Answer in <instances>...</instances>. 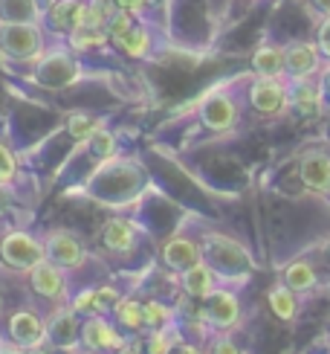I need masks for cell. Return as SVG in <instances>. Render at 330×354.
Instances as JSON below:
<instances>
[{"label": "cell", "mask_w": 330, "mask_h": 354, "mask_svg": "<svg viewBox=\"0 0 330 354\" xmlns=\"http://www.w3.org/2000/svg\"><path fill=\"white\" fill-rule=\"evenodd\" d=\"M0 259H3L6 268L18 270V273H29L35 264L47 259V253H43V241L35 239L32 232L12 230L0 239Z\"/></svg>", "instance_id": "cell-1"}, {"label": "cell", "mask_w": 330, "mask_h": 354, "mask_svg": "<svg viewBox=\"0 0 330 354\" xmlns=\"http://www.w3.org/2000/svg\"><path fill=\"white\" fill-rule=\"evenodd\" d=\"M203 326L212 331V334H229L241 326V299L237 293L226 285H220L212 297L203 302V311H200Z\"/></svg>", "instance_id": "cell-2"}, {"label": "cell", "mask_w": 330, "mask_h": 354, "mask_svg": "<svg viewBox=\"0 0 330 354\" xmlns=\"http://www.w3.org/2000/svg\"><path fill=\"white\" fill-rule=\"evenodd\" d=\"M203 259L220 273L223 282H229V273L241 276L249 268L246 250L241 244H235L232 239H226V235H208L203 241Z\"/></svg>", "instance_id": "cell-3"}, {"label": "cell", "mask_w": 330, "mask_h": 354, "mask_svg": "<svg viewBox=\"0 0 330 354\" xmlns=\"http://www.w3.org/2000/svg\"><path fill=\"white\" fill-rule=\"evenodd\" d=\"M133 337L116 328V322L108 314H93L81 319V348L84 351H101L113 354L119 348H125Z\"/></svg>", "instance_id": "cell-4"}, {"label": "cell", "mask_w": 330, "mask_h": 354, "mask_svg": "<svg viewBox=\"0 0 330 354\" xmlns=\"http://www.w3.org/2000/svg\"><path fill=\"white\" fill-rule=\"evenodd\" d=\"M41 241H43V253H47V259L52 264H58V268H64L67 273L81 270L87 264L90 253H87L84 241L79 239L76 232H70V230H50Z\"/></svg>", "instance_id": "cell-5"}, {"label": "cell", "mask_w": 330, "mask_h": 354, "mask_svg": "<svg viewBox=\"0 0 330 354\" xmlns=\"http://www.w3.org/2000/svg\"><path fill=\"white\" fill-rule=\"evenodd\" d=\"M3 334L18 351L35 348V346L47 343V319H43L41 314H35L32 308H21V311H14L6 319Z\"/></svg>", "instance_id": "cell-6"}, {"label": "cell", "mask_w": 330, "mask_h": 354, "mask_svg": "<svg viewBox=\"0 0 330 354\" xmlns=\"http://www.w3.org/2000/svg\"><path fill=\"white\" fill-rule=\"evenodd\" d=\"M47 343L55 351H72L81 348V317L70 305L55 308L47 317Z\"/></svg>", "instance_id": "cell-7"}, {"label": "cell", "mask_w": 330, "mask_h": 354, "mask_svg": "<svg viewBox=\"0 0 330 354\" xmlns=\"http://www.w3.org/2000/svg\"><path fill=\"white\" fill-rule=\"evenodd\" d=\"M0 44L12 58L26 62V58H35L43 50V32L32 21H12L0 32Z\"/></svg>", "instance_id": "cell-8"}, {"label": "cell", "mask_w": 330, "mask_h": 354, "mask_svg": "<svg viewBox=\"0 0 330 354\" xmlns=\"http://www.w3.org/2000/svg\"><path fill=\"white\" fill-rule=\"evenodd\" d=\"M29 279V290L35 293L41 299H50V302H61V299H70V279H67V270L52 264L50 259H43L41 264H35L32 270L26 273Z\"/></svg>", "instance_id": "cell-9"}, {"label": "cell", "mask_w": 330, "mask_h": 354, "mask_svg": "<svg viewBox=\"0 0 330 354\" xmlns=\"http://www.w3.org/2000/svg\"><path fill=\"white\" fill-rule=\"evenodd\" d=\"M101 247L110 256H130L139 247V230L128 218H110L101 227Z\"/></svg>", "instance_id": "cell-10"}, {"label": "cell", "mask_w": 330, "mask_h": 354, "mask_svg": "<svg viewBox=\"0 0 330 354\" xmlns=\"http://www.w3.org/2000/svg\"><path fill=\"white\" fill-rule=\"evenodd\" d=\"M220 285H223L220 273L206 259L197 261L194 268H188L186 273H179V288H183V293L188 299H197V302H206Z\"/></svg>", "instance_id": "cell-11"}, {"label": "cell", "mask_w": 330, "mask_h": 354, "mask_svg": "<svg viewBox=\"0 0 330 354\" xmlns=\"http://www.w3.org/2000/svg\"><path fill=\"white\" fill-rule=\"evenodd\" d=\"M162 264L174 273H186L197 261H203V244L188 239V235H174L162 244Z\"/></svg>", "instance_id": "cell-12"}, {"label": "cell", "mask_w": 330, "mask_h": 354, "mask_svg": "<svg viewBox=\"0 0 330 354\" xmlns=\"http://www.w3.org/2000/svg\"><path fill=\"white\" fill-rule=\"evenodd\" d=\"M249 102H252V108L261 111V113H278L284 105H287V91H284V84L278 79L261 76L249 87Z\"/></svg>", "instance_id": "cell-13"}, {"label": "cell", "mask_w": 330, "mask_h": 354, "mask_svg": "<svg viewBox=\"0 0 330 354\" xmlns=\"http://www.w3.org/2000/svg\"><path fill=\"white\" fill-rule=\"evenodd\" d=\"M200 120H203L206 128H212V131H226L237 120V108H235V102L226 93H215V96H208L203 102Z\"/></svg>", "instance_id": "cell-14"}, {"label": "cell", "mask_w": 330, "mask_h": 354, "mask_svg": "<svg viewBox=\"0 0 330 354\" xmlns=\"http://www.w3.org/2000/svg\"><path fill=\"white\" fill-rule=\"evenodd\" d=\"M108 317L116 322V328L125 331L128 337H139L145 331V308H142L139 299H133V297H122L113 305V311Z\"/></svg>", "instance_id": "cell-15"}, {"label": "cell", "mask_w": 330, "mask_h": 354, "mask_svg": "<svg viewBox=\"0 0 330 354\" xmlns=\"http://www.w3.org/2000/svg\"><path fill=\"white\" fill-rule=\"evenodd\" d=\"M38 79L47 87H64L67 82L76 79V64H72V58L67 53L47 55L38 64Z\"/></svg>", "instance_id": "cell-16"}, {"label": "cell", "mask_w": 330, "mask_h": 354, "mask_svg": "<svg viewBox=\"0 0 330 354\" xmlns=\"http://www.w3.org/2000/svg\"><path fill=\"white\" fill-rule=\"evenodd\" d=\"M81 9H84L81 0H52L50 9H47V18H50L52 29L70 35L81 21Z\"/></svg>", "instance_id": "cell-17"}, {"label": "cell", "mask_w": 330, "mask_h": 354, "mask_svg": "<svg viewBox=\"0 0 330 354\" xmlns=\"http://www.w3.org/2000/svg\"><path fill=\"white\" fill-rule=\"evenodd\" d=\"M284 62H287L290 76L304 79V76H310V73L316 70V64H319V50L313 47V44H293V47L284 53Z\"/></svg>", "instance_id": "cell-18"}, {"label": "cell", "mask_w": 330, "mask_h": 354, "mask_svg": "<svg viewBox=\"0 0 330 354\" xmlns=\"http://www.w3.org/2000/svg\"><path fill=\"white\" fill-rule=\"evenodd\" d=\"M302 180L316 189V192H324L330 189V157L322 154V151H313L302 160Z\"/></svg>", "instance_id": "cell-19"}, {"label": "cell", "mask_w": 330, "mask_h": 354, "mask_svg": "<svg viewBox=\"0 0 330 354\" xmlns=\"http://www.w3.org/2000/svg\"><path fill=\"white\" fill-rule=\"evenodd\" d=\"M269 308H273V314L281 319V322H290L295 319L298 314V299H295V290H290L287 285H275V288H269Z\"/></svg>", "instance_id": "cell-20"}, {"label": "cell", "mask_w": 330, "mask_h": 354, "mask_svg": "<svg viewBox=\"0 0 330 354\" xmlns=\"http://www.w3.org/2000/svg\"><path fill=\"white\" fill-rule=\"evenodd\" d=\"M252 67L258 76H266V79H278L284 70H287V62H284V50L278 47H261L252 58Z\"/></svg>", "instance_id": "cell-21"}, {"label": "cell", "mask_w": 330, "mask_h": 354, "mask_svg": "<svg viewBox=\"0 0 330 354\" xmlns=\"http://www.w3.org/2000/svg\"><path fill=\"white\" fill-rule=\"evenodd\" d=\"M113 44H116V47L122 50L125 55H130V58H142V55H148V50H151V32H148L145 26L133 24L128 32H125L122 38H116Z\"/></svg>", "instance_id": "cell-22"}, {"label": "cell", "mask_w": 330, "mask_h": 354, "mask_svg": "<svg viewBox=\"0 0 330 354\" xmlns=\"http://www.w3.org/2000/svg\"><path fill=\"white\" fill-rule=\"evenodd\" d=\"M145 331H154V328H174L177 326V317L168 305L162 299H145Z\"/></svg>", "instance_id": "cell-23"}, {"label": "cell", "mask_w": 330, "mask_h": 354, "mask_svg": "<svg viewBox=\"0 0 330 354\" xmlns=\"http://www.w3.org/2000/svg\"><path fill=\"white\" fill-rule=\"evenodd\" d=\"M101 128H104V122L99 120V116L87 113V111H76V113L67 116V131H70V137L79 140V142L90 140V137H93L96 131H101Z\"/></svg>", "instance_id": "cell-24"}, {"label": "cell", "mask_w": 330, "mask_h": 354, "mask_svg": "<svg viewBox=\"0 0 330 354\" xmlns=\"http://www.w3.org/2000/svg\"><path fill=\"white\" fill-rule=\"evenodd\" d=\"M316 270L310 268L307 261H293L287 270H284V285H287L290 290L295 293H302V290H310V288H316Z\"/></svg>", "instance_id": "cell-25"}, {"label": "cell", "mask_w": 330, "mask_h": 354, "mask_svg": "<svg viewBox=\"0 0 330 354\" xmlns=\"http://www.w3.org/2000/svg\"><path fill=\"white\" fill-rule=\"evenodd\" d=\"M177 326L174 328H154V331H145V337L139 340L142 354H168L174 340H177Z\"/></svg>", "instance_id": "cell-26"}, {"label": "cell", "mask_w": 330, "mask_h": 354, "mask_svg": "<svg viewBox=\"0 0 330 354\" xmlns=\"http://www.w3.org/2000/svg\"><path fill=\"white\" fill-rule=\"evenodd\" d=\"M70 308L76 311L81 319L101 314V302H99V288H81L76 293H70Z\"/></svg>", "instance_id": "cell-27"}, {"label": "cell", "mask_w": 330, "mask_h": 354, "mask_svg": "<svg viewBox=\"0 0 330 354\" xmlns=\"http://www.w3.org/2000/svg\"><path fill=\"white\" fill-rule=\"evenodd\" d=\"M293 105L298 108V113H316L319 111V91L310 82H302L293 91Z\"/></svg>", "instance_id": "cell-28"}, {"label": "cell", "mask_w": 330, "mask_h": 354, "mask_svg": "<svg viewBox=\"0 0 330 354\" xmlns=\"http://www.w3.org/2000/svg\"><path fill=\"white\" fill-rule=\"evenodd\" d=\"M130 26H133V15H130V12H122V9H113V12L108 15V21H104V29H108L110 41L122 38Z\"/></svg>", "instance_id": "cell-29"}, {"label": "cell", "mask_w": 330, "mask_h": 354, "mask_svg": "<svg viewBox=\"0 0 330 354\" xmlns=\"http://www.w3.org/2000/svg\"><path fill=\"white\" fill-rule=\"evenodd\" d=\"M14 174H18V163H14L12 151L0 142V186H9L14 180Z\"/></svg>", "instance_id": "cell-30"}, {"label": "cell", "mask_w": 330, "mask_h": 354, "mask_svg": "<svg viewBox=\"0 0 330 354\" xmlns=\"http://www.w3.org/2000/svg\"><path fill=\"white\" fill-rule=\"evenodd\" d=\"M208 354H244L229 334H215L212 343H208Z\"/></svg>", "instance_id": "cell-31"}, {"label": "cell", "mask_w": 330, "mask_h": 354, "mask_svg": "<svg viewBox=\"0 0 330 354\" xmlns=\"http://www.w3.org/2000/svg\"><path fill=\"white\" fill-rule=\"evenodd\" d=\"M90 145H93V151L99 154V157H110L113 154V149H116V142H113V137L108 134V131H96L93 137H90Z\"/></svg>", "instance_id": "cell-32"}, {"label": "cell", "mask_w": 330, "mask_h": 354, "mask_svg": "<svg viewBox=\"0 0 330 354\" xmlns=\"http://www.w3.org/2000/svg\"><path fill=\"white\" fill-rule=\"evenodd\" d=\"M168 354H206V351H203L200 346H194L191 340H183V337H177Z\"/></svg>", "instance_id": "cell-33"}, {"label": "cell", "mask_w": 330, "mask_h": 354, "mask_svg": "<svg viewBox=\"0 0 330 354\" xmlns=\"http://www.w3.org/2000/svg\"><path fill=\"white\" fill-rule=\"evenodd\" d=\"M148 3H151V0H116V9L130 12V15H139V12L148 9Z\"/></svg>", "instance_id": "cell-34"}, {"label": "cell", "mask_w": 330, "mask_h": 354, "mask_svg": "<svg viewBox=\"0 0 330 354\" xmlns=\"http://www.w3.org/2000/svg\"><path fill=\"white\" fill-rule=\"evenodd\" d=\"M319 44H322V50L330 55V18H327V24L322 26V32H319Z\"/></svg>", "instance_id": "cell-35"}, {"label": "cell", "mask_w": 330, "mask_h": 354, "mask_svg": "<svg viewBox=\"0 0 330 354\" xmlns=\"http://www.w3.org/2000/svg\"><path fill=\"white\" fill-rule=\"evenodd\" d=\"M113 354H142V348H139V337H133V340H130L125 348H119V351H113Z\"/></svg>", "instance_id": "cell-36"}, {"label": "cell", "mask_w": 330, "mask_h": 354, "mask_svg": "<svg viewBox=\"0 0 330 354\" xmlns=\"http://www.w3.org/2000/svg\"><path fill=\"white\" fill-rule=\"evenodd\" d=\"M18 354H55V348H52L50 343H43V346H35V348H23V351H18Z\"/></svg>", "instance_id": "cell-37"}, {"label": "cell", "mask_w": 330, "mask_h": 354, "mask_svg": "<svg viewBox=\"0 0 330 354\" xmlns=\"http://www.w3.org/2000/svg\"><path fill=\"white\" fill-rule=\"evenodd\" d=\"M316 3H319L322 9H327V12H330V0H316Z\"/></svg>", "instance_id": "cell-38"}, {"label": "cell", "mask_w": 330, "mask_h": 354, "mask_svg": "<svg viewBox=\"0 0 330 354\" xmlns=\"http://www.w3.org/2000/svg\"><path fill=\"white\" fill-rule=\"evenodd\" d=\"M76 354H101V351H84V348H79Z\"/></svg>", "instance_id": "cell-39"}, {"label": "cell", "mask_w": 330, "mask_h": 354, "mask_svg": "<svg viewBox=\"0 0 330 354\" xmlns=\"http://www.w3.org/2000/svg\"><path fill=\"white\" fill-rule=\"evenodd\" d=\"M0 311H3V297H0Z\"/></svg>", "instance_id": "cell-40"}]
</instances>
